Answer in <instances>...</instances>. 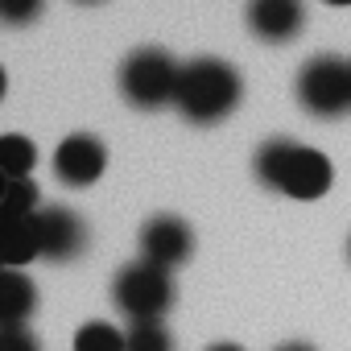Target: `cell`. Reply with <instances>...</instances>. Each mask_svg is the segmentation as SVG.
I'll list each match as a JSON object with an SVG mask.
<instances>
[{"label":"cell","instance_id":"obj_17","mask_svg":"<svg viewBox=\"0 0 351 351\" xmlns=\"http://www.w3.org/2000/svg\"><path fill=\"white\" fill-rule=\"evenodd\" d=\"M0 351H42V343L25 326H0Z\"/></svg>","mask_w":351,"mask_h":351},{"label":"cell","instance_id":"obj_2","mask_svg":"<svg viewBox=\"0 0 351 351\" xmlns=\"http://www.w3.org/2000/svg\"><path fill=\"white\" fill-rule=\"evenodd\" d=\"M240 95H244V83H240V71L223 58H191L182 66V79H178V95H173V108H178L191 124H219L223 116H232L240 108Z\"/></svg>","mask_w":351,"mask_h":351},{"label":"cell","instance_id":"obj_1","mask_svg":"<svg viewBox=\"0 0 351 351\" xmlns=\"http://www.w3.org/2000/svg\"><path fill=\"white\" fill-rule=\"evenodd\" d=\"M252 169H256L261 186H269V191H277L285 199H298V203L322 199L330 191V182H335V165H330L326 153H318V149H310L302 141H285V136L265 141L256 149Z\"/></svg>","mask_w":351,"mask_h":351},{"label":"cell","instance_id":"obj_11","mask_svg":"<svg viewBox=\"0 0 351 351\" xmlns=\"http://www.w3.org/2000/svg\"><path fill=\"white\" fill-rule=\"evenodd\" d=\"M42 256V236H38V215L25 219H5V265L21 269Z\"/></svg>","mask_w":351,"mask_h":351},{"label":"cell","instance_id":"obj_7","mask_svg":"<svg viewBox=\"0 0 351 351\" xmlns=\"http://www.w3.org/2000/svg\"><path fill=\"white\" fill-rule=\"evenodd\" d=\"M104 169H108V145L91 132H71L54 149V173L66 186H91L99 182Z\"/></svg>","mask_w":351,"mask_h":351},{"label":"cell","instance_id":"obj_16","mask_svg":"<svg viewBox=\"0 0 351 351\" xmlns=\"http://www.w3.org/2000/svg\"><path fill=\"white\" fill-rule=\"evenodd\" d=\"M46 9V0H0V17H5V25H29L38 21Z\"/></svg>","mask_w":351,"mask_h":351},{"label":"cell","instance_id":"obj_12","mask_svg":"<svg viewBox=\"0 0 351 351\" xmlns=\"http://www.w3.org/2000/svg\"><path fill=\"white\" fill-rule=\"evenodd\" d=\"M34 165H38V149L29 136H21V132L0 136V169H5V178H29Z\"/></svg>","mask_w":351,"mask_h":351},{"label":"cell","instance_id":"obj_6","mask_svg":"<svg viewBox=\"0 0 351 351\" xmlns=\"http://www.w3.org/2000/svg\"><path fill=\"white\" fill-rule=\"evenodd\" d=\"M195 252V232L178 215H153L141 228V261H153L161 269H178Z\"/></svg>","mask_w":351,"mask_h":351},{"label":"cell","instance_id":"obj_21","mask_svg":"<svg viewBox=\"0 0 351 351\" xmlns=\"http://www.w3.org/2000/svg\"><path fill=\"white\" fill-rule=\"evenodd\" d=\"M79 5H99V0H79Z\"/></svg>","mask_w":351,"mask_h":351},{"label":"cell","instance_id":"obj_14","mask_svg":"<svg viewBox=\"0 0 351 351\" xmlns=\"http://www.w3.org/2000/svg\"><path fill=\"white\" fill-rule=\"evenodd\" d=\"M128 351H173V335H169L165 318L128 322Z\"/></svg>","mask_w":351,"mask_h":351},{"label":"cell","instance_id":"obj_20","mask_svg":"<svg viewBox=\"0 0 351 351\" xmlns=\"http://www.w3.org/2000/svg\"><path fill=\"white\" fill-rule=\"evenodd\" d=\"M322 5H330V9H347L351 0H322Z\"/></svg>","mask_w":351,"mask_h":351},{"label":"cell","instance_id":"obj_5","mask_svg":"<svg viewBox=\"0 0 351 351\" xmlns=\"http://www.w3.org/2000/svg\"><path fill=\"white\" fill-rule=\"evenodd\" d=\"M293 95L298 104L318 116V120H335L351 108V62L335 58V54H318L310 58L298 79H293Z\"/></svg>","mask_w":351,"mask_h":351},{"label":"cell","instance_id":"obj_19","mask_svg":"<svg viewBox=\"0 0 351 351\" xmlns=\"http://www.w3.org/2000/svg\"><path fill=\"white\" fill-rule=\"evenodd\" d=\"M277 351H314V347H306V343H281Z\"/></svg>","mask_w":351,"mask_h":351},{"label":"cell","instance_id":"obj_4","mask_svg":"<svg viewBox=\"0 0 351 351\" xmlns=\"http://www.w3.org/2000/svg\"><path fill=\"white\" fill-rule=\"evenodd\" d=\"M112 302L120 314H128V322L165 318L173 306V277H169V269H161L153 261H132L116 273Z\"/></svg>","mask_w":351,"mask_h":351},{"label":"cell","instance_id":"obj_15","mask_svg":"<svg viewBox=\"0 0 351 351\" xmlns=\"http://www.w3.org/2000/svg\"><path fill=\"white\" fill-rule=\"evenodd\" d=\"M38 215V186L29 178H9L5 182V219H25Z\"/></svg>","mask_w":351,"mask_h":351},{"label":"cell","instance_id":"obj_8","mask_svg":"<svg viewBox=\"0 0 351 351\" xmlns=\"http://www.w3.org/2000/svg\"><path fill=\"white\" fill-rule=\"evenodd\" d=\"M248 29L269 46H285L306 25V0H248Z\"/></svg>","mask_w":351,"mask_h":351},{"label":"cell","instance_id":"obj_9","mask_svg":"<svg viewBox=\"0 0 351 351\" xmlns=\"http://www.w3.org/2000/svg\"><path fill=\"white\" fill-rule=\"evenodd\" d=\"M38 236L46 261H75L87 244V228L71 207H42L38 211Z\"/></svg>","mask_w":351,"mask_h":351},{"label":"cell","instance_id":"obj_3","mask_svg":"<svg viewBox=\"0 0 351 351\" xmlns=\"http://www.w3.org/2000/svg\"><path fill=\"white\" fill-rule=\"evenodd\" d=\"M178 79H182V66L157 46H141L120 62V95L141 112H157L173 104Z\"/></svg>","mask_w":351,"mask_h":351},{"label":"cell","instance_id":"obj_18","mask_svg":"<svg viewBox=\"0 0 351 351\" xmlns=\"http://www.w3.org/2000/svg\"><path fill=\"white\" fill-rule=\"evenodd\" d=\"M207 351H244V347H240V343H211Z\"/></svg>","mask_w":351,"mask_h":351},{"label":"cell","instance_id":"obj_10","mask_svg":"<svg viewBox=\"0 0 351 351\" xmlns=\"http://www.w3.org/2000/svg\"><path fill=\"white\" fill-rule=\"evenodd\" d=\"M38 310V289L25 273L5 269L0 273V318L5 326H25V318Z\"/></svg>","mask_w":351,"mask_h":351},{"label":"cell","instance_id":"obj_13","mask_svg":"<svg viewBox=\"0 0 351 351\" xmlns=\"http://www.w3.org/2000/svg\"><path fill=\"white\" fill-rule=\"evenodd\" d=\"M75 351H128V330L112 326V322H83L75 330Z\"/></svg>","mask_w":351,"mask_h":351},{"label":"cell","instance_id":"obj_22","mask_svg":"<svg viewBox=\"0 0 351 351\" xmlns=\"http://www.w3.org/2000/svg\"><path fill=\"white\" fill-rule=\"evenodd\" d=\"M347 256H351V244H347Z\"/></svg>","mask_w":351,"mask_h":351}]
</instances>
